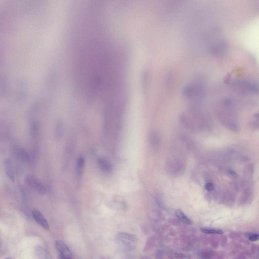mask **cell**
Returning a JSON list of instances; mask_svg holds the SVG:
<instances>
[{"instance_id": "obj_7", "label": "cell", "mask_w": 259, "mask_h": 259, "mask_svg": "<svg viewBox=\"0 0 259 259\" xmlns=\"http://www.w3.org/2000/svg\"><path fill=\"white\" fill-rule=\"evenodd\" d=\"M25 181L26 184L29 187L33 189L39 182L36 177L31 174H29L26 176Z\"/></svg>"}, {"instance_id": "obj_19", "label": "cell", "mask_w": 259, "mask_h": 259, "mask_svg": "<svg viewBox=\"0 0 259 259\" xmlns=\"http://www.w3.org/2000/svg\"><path fill=\"white\" fill-rule=\"evenodd\" d=\"M37 2H38V1H37ZM38 8H39V7H38ZM39 13H40V12H39Z\"/></svg>"}, {"instance_id": "obj_16", "label": "cell", "mask_w": 259, "mask_h": 259, "mask_svg": "<svg viewBox=\"0 0 259 259\" xmlns=\"http://www.w3.org/2000/svg\"><path fill=\"white\" fill-rule=\"evenodd\" d=\"M5 172L6 174L9 178L13 182L15 181V178L13 172L11 169L8 167L6 169Z\"/></svg>"}, {"instance_id": "obj_5", "label": "cell", "mask_w": 259, "mask_h": 259, "mask_svg": "<svg viewBox=\"0 0 259 259\" xmlns=\"http://www.w3.org/2000/svg\"><path fill=\"white\" fill-rule=\"evenodd\" d=\"M179 119L182 125L187 129L192 132H195L196 127L192 121L184 114H181L180 116Z\"/></svg>"}, {"instance_id": "obj_20", "label": "cell", "mask_w": 259, "mask_h": 259, "mask_svg": "<svg viewBox=\"0 0 259 259\" xmlns=\"http://www.w3.org/2000/svg\"><path fill=\"white\" fill-rule=\"evenodd\" d=\"M48 23H49V20H48Z\"/></svg>"}, {"instance_id": "obj_4", "label": "cell", "mask_w": 259, "mask_h": 259, "mask_svg": "<svg viewBox=\"0 0 259 259\" xmlns=\"http://www.w3.org/2000/svg\"><path fill=\"white\" fill-rule=\"evenodd\" d=\"M32 214L34 220L38 224L45 229H49V227L47 220L39 211L37 210H33Z\"/></svg>"}, {"instance_id": "obj_18", "label": "cell", "mask_w": 259, "mask_h": 259, "mask_svg": "<svg viewBox=\"0 0 259 259\" xmlns=\"http://www.w3.org/2000/svg\"><path fill=\"white\" fill-rule=\"evenodd\" d=\"M228 171L229 174L233 177L236 178L238 177L237 174L234 170H229Z\"/></svg>"}, {"instance_id": "obj_9", "label": "cell", "mask_w": 259, "mask_h": 259, "mask_svg": "<svg viewBox=\"0 0 259 259\" xmlns=\"http://www.w3.org/2000/svg\"><path fill=\"white\" fill-rule=\"evenodd\" d=\"M99 165L103 171L109 172L113 168L111 164L108 161L103 159H100L98 161Z\"/></svg>"}, {"instance_id": "obj_1", "label": "cell", "mask_w": 259, "mask_h": 259, "mask_svg": "<svg viewBox=\"0 0 259 259\" xmlns=\"http://www.w3.org/2000/svg\"><path fill=\"white\" fill-rule=\"evenodd\" d=\"M117 241L124 247L126 251L133 250L135 248V244L138 241V239L135 235L124 232H120L117 236Z\"/></svg>"}, {"instance_id": "obj_10", "label": "cell", "mask_w": 259, "mask_h": 259, "mask_svg": "<svg viewBox=\"0 0 259 259\" xmlns=\"http://www.w3.org/2000/svg\"><path fill=\"white\" fill-rule=\"evenodd\" d=\"M39 128V123L38 121H33L30 124V130L31 135L32 137H35L38 132Z\"/></svg>"}, {"instance_id": "obj_3", "label": "cell", "mask_w": 259, "mask_h": 259, "mask_svg": "<svg viewBox=\"0 0 259 259\" xmlns=\"http://www.w3.org/2000/svg\"><path fill=\"white\" fill-rule=\"evenodd\" d=\"M12 152L16 158L23 162L29 163L30 161V156L28 152L22 148L14 146Z\"/></svg>"}, {"instance_id": "obj_15", "label": "cell", "mask_w": 259, "mask_h": 259, "mask_svg": "<svg viewBox=\"0 0 259 259\" xmlns=\"http://www.w3.org/2000/svg\"><path fill=\"white\" fill-rule=\"evenodd\" d=\"M84 160L82 157H80L77 163V169L78 174L81 175L82 172L83 168Z\"/></svg>"}, {"instance_id": "obj_2", "label": "cell", "mask_w": 259, "mask_h": 259, "mask_svg": "<svg viewBox=\"0 0 259 259\" xmlns=\"http://www.w3.org/2000/svg\"><path fill=\"white\" fill-rule=\"evenodd\" d=\"M55 246L60 259H69L72 256L71 251L63 241L57 240L55 242Z\"/></svg>"}, {"instance_id": "obj_11", "label": "cell", "mask_w": 259, "mask_h": 259, "mask_svg": "<svg viewBox=\"0 0 259 259\" xmlns=\"http://www.w3.org/2000/svg\"><path fill=\"white\" fill-rule=\"evenodd\" d=\"M244 235L247 239L251 241H256L259 239V234L256 233L247 232L244 233Z\"/></svg>"}, {"instance_id": "obj_6", "label": "cell", "mask_w": 259, "mask_h": 259, "mask_svg": "<svg viewBox=\"0 0 259 259\" xmlns=\"http://www.w3.org/2000/svg\"><path fill=\"white\" fill-rule=\"evenodd\" d=\"M160 136L157 131H153L150 135V141L152 145L155 148L160 147L161 144Z\"/></svg>"}, {"instance_id": "obj_12", "label": "cell", "mask_w": 259, "mask_h": 259, "mask_svg": "<svg viewBox=\"0 0 259 259\" xmlns=\"http://www.w3.org/2000/svg\"><path fill=\"white\" fill-rule=\"evenodd\" d=\"M21 195L23 199L26 201H28L30 199V195L29 191L26 188L21 187L20 188Z\"/></svg>"}, {"instance_id": "obj_8", "label": "cell", "mask_w": 259, "mask_h": 259, "mask_svg": "<svg viewBox=\"0 0 259 259\" xmlns=\"http://www.w3.org/2000/svg\"><path fill=\"white\" fill-rule=\"evenodd\" d=\"M175 214L177 217L182 222L188 225H192L191 220L187 217L180 209H177L175 211Z\"/></svg>"}, {"instance_id": "obj_17", "label": "cell", "mask_w": 259, "mask_h": 259, "mask_svg": "<svg viewBox=\"0 0 259 259\" xmlns=\"http://www.w3.org/2000/svg\"><path fill=\"white\" fill-rule=\"evenodd\" d=\"M205 189L208 191L212 190L214 188L213 184L210 182L206 183L205 185Z\"/></svg>"}, {"instance_id": "obj_13", "label": "cell", "mask_w": 259, "mask_h": 259, "mask_svg": "<svg viewBox=\"0 0 259 259\" xmlns=\"http://www.w3.org/2000/svg\"><path fill=\"white\" fill-rule=\"evenodd\" d=\"M41 195L45 194L46 192V189L45 186L39 182L34 188Z\"/></svg>"}, {"instance_id": "obj_14", "label": "cell", "mask_w": 259, "mask_h": 259, "mask_svg": "<svg viewBox=\"0 0 259 259\" xmlns=\"http://www.w3.org/2000/svg\"><path fill=\"white\" fill-rule=\"evenodd\" d=\"M201 230L202 232L207 234H221L224 233L222 230L217 229H202Z\"/></svg>"}]
</instances>
